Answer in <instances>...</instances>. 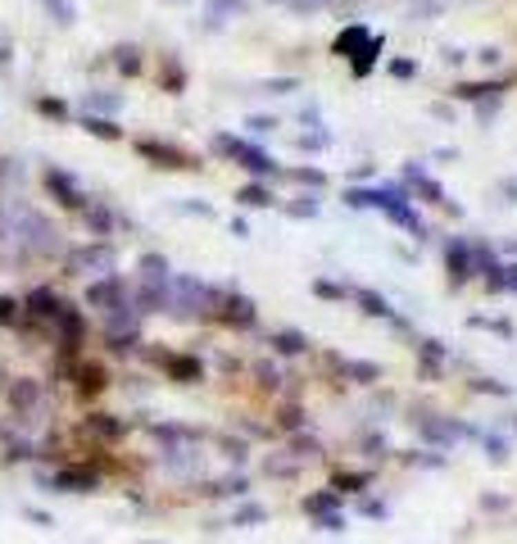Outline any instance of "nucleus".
Returning a JSON list of instances; mask_svg holds the SVG:
<instances>
[{
	"instance_id": "f257e3e1",
	"label": "nucleus",
	"mask_w": 517,
	"mask_h": 544,
	"mask_svg": "<svg viewBox=\"0 0 517 544\" xmlns=\"http://www.w3.org/2000/svg\"><path fill=\"white\" fill-rule=\"evenodd\" d=\"M214 154H223V159H232V163H241L245 173H254V177H277V163L268 159L263 150H254L250 141H241V136H214Z\"/></svg>"
},
{
	"instance_id": "f03ea898",
	"label": "nucleus",
	"mask_w": 517,
	"mask_h": 544,
	"mask_svg": "<svg viewBox=\"0 0 517 544\" xmlns=\"http://www.w3.org/2000/svg\"><path fill=\"white\" fill-rule=\"evenodd\" d=\"M41 485H54V490H64V494H91L100 485V477L91 468H59V472H45Z\"/></svg>"
},
{
	"instance_id": "7ed1b4c3",
	"label": "nucleus",
	"mask_w": 517,
	"mask_h": 544,
	"mask_svg": "<svg viewBox=\"0 0 517 544\" xmlns=\"http://www.w3.org/2000/svg\"><path fill=\"white\" fill-rule=\"evenodd\" d=\"M86 304L91 308H119V304H128V282L123 277H100V282H91V291H86Z\"/></svg>"
},
{
	"instance_id": "20e7f679",
	"label": "nucleus",
	"mask_w": 517,
	"mask_h": 544,
	"mask_svg": "<svg viewBox=\"0 0 517 544\" xmlns=\"http://www.w3.org/2000/svg\"><path fill=\"white\" fill-rule=\"evenodd\" d=\"M336 503H341V494H336V490H318V494H309V499H304V512H309V517H318V522H323V531H341L345 517L336 512Z\"/></svg>"
},
{
	"instance_id": "39448f33",
	"label": "nucleus",
	"mask_w": 517,
	"mask_h": 544,
	"mask_svg": "<svg viewBox=\"0 0 517 544\" xmlns=\"http://www.w3.org/2000/svg\"><path fill=\"white\" fill-rule=\"evenodd\" d=\"M45 191H50L54 200L64 209H86V196H82V186L73 182L68 173H59V168H45Z\"/></svg>"
},
{
	"instance_id": "423d86ee",
	"label": "nucleus",
	"mask_w": 517,
	"mask_h": 544,
	"mask_svg": "<svg viewBox=\"0 0 517 544\" xmlns=\"http://www.w3.org/2000/svg\"><path fill=\"white\" fill-rule=\"evenodd\" d=\"M136 154L150 159L154 168H195L191 154H182L177 145H163V141H136Z\"/></svg>"
},
{
	"instance_id": "0eeeda50",
	"label": "nucleus",
	"mask_w": 517,
	"mask_h": 544,
	"mask_svg": "<svg viewBox=\"0 0 517 544\" xmlns=\"http://www.w3.org/2000/svg\"><path fill=\"white\" fill-rule=\"evenodd\" d=\"M68 263H73V272L100 268V277H109V272H114V254H109V245H86V250H77Z\"/></svg>"
},
{
	"instance_id": "6e6552de",
	"label": "nucleus",
	"mask_w": 517,
	"mask_h": 544,
	"mask_svg": "<svg viewBox=\"0 0 517 544\" xmlns=\"http://www.w3.org/2000/svg\"><path fill=\"white\" fill-rule=\"evenodd\" d=\"M367 41H372V32H367L363 23H349V28H345V32L336 36V45H332V50L341 54V59H358V54L367 50Z\"/></svg>"
},
{
	"instance_id": "1a4fd4ad",
	"label": "nucleus",
	"mask_w": 517,
	"mask_h": 544,
	"mask_svg": "<svg viewBox=\"0 0 517 544\" xmlns=\"http://www.w3.org/2000/svg\"><path fill=\"white\" fill-rule=\"evenodd\" d=\"M154 359H159L163 368L172 372V381H182V386H191V381H200V377H205L200 359H186V354H154Z\"/></svg>"
},
{
	"instance_id": "9d476101",
	"label": "nucleus",
	"mask_w": 517,
	"mask_h": 544,
	"mask_svg": "<svg viewBox=\"0 0 517 544\" xmlns=\"http://www.w3.org/2000/svg\"><path fill=\"white\" fill-rule=\"evenodd\" d=\"M445 263H449V282H454V286H463L467 277H472V250H467L463 240H449Z\"/></svg>"
},
{
	"instance_id": "9b49d317",
	"label": "nucleus",
	"mask_w": 517,
	"mask_h": 544,
	"mask_svg": "<svg viewBox=\"0 0 517 544\" xmlns=\"http://www.w3.org/2000/svg\"><path fill=\"white\" fill-rule=\"evenodd\" d=\"M254 300H245V295H227L223 300V322L227 326H254Z\"/></svg>"
},
{
	"instance_id": "f8f14e48",
	"label": "nucleus",
	"mask_w": 517,
	"mask_h": 544,
	"mask_svg": "<svg viewBox=\"0 0 517 544\" xmlns=\"http://www.w3.org/2000/svg\"><path fill=\"white\" fill-rule=\"evenodd\" d=\"M73 377H77V390H82V395H100L109 386V377H105V368H100V363H77Z\"/></svg>"
},
{
	"instance_id": "ddd939ff",
	"label": "nucleus",
	"mask_w": 517,
	"mask_h": 544,
	"mask_svg": "<svg viewBox=\"0 0 517 544\" xmlns=\"http://www.w3.org/2000/svg\"><path fill=\"white\" fill-rule=\"evenodd\" d=\"M59 304H64V300H59L54 291H45V286H41V291H32L28 300H23V308H28L32 317H54V308H59Z\"/></svg>"
},
{
	"instance_id": "4468645a",
	"label": "nucleus",
	"mask_w": 517,
	"mask_h": 544,
	"mask_svg": "<svg viewBox=\"0 0 517 544\" xmlns=\"http://www.w3.org/2000/svg\"><path fill=\"white\" fill-rule=\"evenodd\" d=\"M123 431H128V426H123L119 417H109V413H96V417H86V435H96V440H119Z\"/></svg>"
},
{
	"instance_id": "2eb2a0df",
	"label": "nucleus",
	"mask_w": 517,
	"mask_h": 544,
	"mask_svg": "<svg viewBox=\"0 0 517 544\" xmlns=\"http://www.w3.org/2000/svg\"><path fill=\"white\" fill-rule=\"evenodd\" d=\"M409 182L418 186L422 196H427V205H445V209H449V200H445V191H440V186H436V182H431L427 173H422L418 163H409Z\"/></svg>"
},
{
	"instance_id": "dca6fc26",
	"label": "nucleus",
	"mask_w": 517,
	"mask_h": 544,
	"mask_svg": "<svg viewBox=\"0 0 517 544\" xmlns=\"http://www.w3.org/2000/svg\"><path fill=\"white\" fill-rule=\"evenodd\" d=\"M82 213H86V227H91V236H100V240H105V236H109V227H114V218H109V209L91 200V205H86Z\"/></svg>"
},
{
	"instance_id": "f3484780",
	"label": "nucleus",
	"mask_w": 517,
	"mask_h": 544,
	"mask_svg": "<svg viewBox=\"0 0 517 544\" xmlns=\"http://www.w3.org/2000/svg\"><path fill=\"white\" fill-rule=\"evenodd\" d=\"M236 200H241V205H250V209H268V205H277V200H272V191H268L263 182L241 186V191H236Z\"/></svg>"
},
{
	"instance_id": "a211bd4d",
	"label": "nucleus",
	"mask_w": 517,
	"mask_h": 544,
	"mask_svg": "<svg viewBox=\"0 0 517 544\" xmlns=\"http://www.w3.org/2000/svg\"><path fill=\"white\" fill-rule=\"evenodd\" d=\"M363 485H372V472H336V481H332L336 494H341V490L345 494H358Z\"/></svg>"
},
{
	"instance_id": "6ab92c4d",
	"label": "nucleus",
	"mask_w": 517,
	"mask_h": 544,
	"mask_svg": "<svg viewBox=\"0 0 517 544\" xmlns=\"http://www.w3.org/2000/svg\"><path fill=\"white\" fill-rule=\"evenodd\" d=\"M82 127L91 132V136H100V141H123V127H119V123H109V118H91V114H86Z\"/></svg>"
},
{
	"instance_id": "aec40b11",
	"label": "nucleus",
	"mask_w": 517,
	"mask_h": 544,
	"mask_svg": "<svg viewBox=\"0 0 517 544\" xmlns=\"http://www.w3.org/2000/svg\"><path fill=\"white\" fill-rule=\"evenodd\" d=\"M37 399H41V390H37V381H19V386L10 390V404L19 408V413H28V408H32Z\"/></svg>"
},
{
	"instance_id": "412c9836",
	"label": "nucleus",
	"mask_w": 517,
	"mask_h": 544,
	"mask_svg": "<svg viewBox=\"0 0 517 544\" xmlns=\"http://www.w3.org/2000/svg\"><path fill=\"white\" fill-rule=\"evenodd\" d=\"M268 345L277 349V354H304V349H309V340H304L300 331H277V336H272Z\"/></svg>"
},
{
	"instance_id": "4be33fe9",
	"label": "nucleus",
	"mask_w": 517,
	"mask_h": 544,
	"mask_svg": "<svg viewBox=\"0 0 517 544\" xmlns=\"http://www.w3.org/2000/svg\"><path fill=\"white\" fill-rule=\"evenodd\" d=\"M354 300L363 304V313H372V317H390L386 295H377V291H354Z\"/></svg>"
},
{
	"instance_id": "5701e85b",
	"label": "nucleus",
	"mask_w": 517,
	"mask_h": 544,
	"mask_svg": "<svg viewBox=\"0 0 517 544\" xmlns=\"http://www.w3.org/2000/svg\"><path fill=\"white\" fill-rule=\"evenodd\" d=\"M141 277H145V282H168V259H163V254H145V259H141Z\"/></svg>"
},
{
	"instance_id": "b1692460",
	"label": "nucleus",
	"mask_w": 517,
	"mask_h": 544,
	"mask_svg": "<svg viewBox=\"0 0 517 544\" xmlns=\"http://www.w3.org/2000/svg\"><path fill=\"white\" fill-rule=\"evenodd\" d=\"M377 59H381V36H372V41H367V50L354 59V73H358V77H367L372 68H377Z\"/></svg>"
},
{
	"instance_id": "393cba45",
	"label": "nucleus",
	"mask_w": 517,
	"mask_h": 544,
	"mask_svg": "<svg viewBox=\"0 0 517 544\" xmlns=\"http://www.w3.org/2000/svg\"><path fill=\"white\" fill-rule=\"evenodd\" d=\"M114 64H119V73H141V50L136 45H119V50H114Z\"/></svg>"
},
{
	"instance_id": "a878e982",
	"label": "nucleus",
	"mask_w": 517,
	"mask_h": 544,
	"mask_svg": "<svg viewBox=\"0 0 517 544\" xmlns=\"http://www.w3.org/2000/svg\"><path fill=\"white\" fill-rule=\"evenodd\" d=\"M418 354L427 359V368H431V372H436V368L445 363V349H440V340H418Z\"/></svg>"
},
{
	"instance_id": "bb28decb",
	"label": "nucleus",
	"mask_w": 517,
	"mask_h": 544,
	"mask_svg": "<svg viewBox=\"0 0 517 544\" xmlns=\"http://www.w3.org/2000/svg\"><path fill=\"white\" fill-rule=\"evenodd\" d=\"M250 522H263V508L258 503H245L241 512H232V526H250Z\"/></svg>"
},
{
	"instance_id": "cd10ccee",
	"label": "nucleus",
	"mask_w": 517,
	"mask_h": 544,
	"mask_svg": "<svg viewBox=\"0 0 517 544\" xmlns=\"http://www.w3.org/2000/svg\"><path fill=\"white\" fill-rule=\"evenodd\" d=\"M37 109H41L45 118H68V105H64V100H54V96H45Z\"/></svg>"
},
{
	"instance_id": "c85d7f7f",
	"label": "nucleus",
	"mask_w": 517,
	"mask_h": 544,
	"mask_svg": "<svg viewBox=\"0 0 517 544\" xmlns=\"http://www.w3.org/2000/svg\"><path fill=\"white\" fill-rule=\"evenodd\" d=\"M341 368L349 372V377H358V381H377V377H381V372L372 368V363H341Z\"/></svg>"
},
{
	"instance_id": "c756f323",
	"label": "nucleus",
	"mask_w": 517,
	"mask_h": 544,
	"mask_svg": "<svg viewBox=\"0 0 517 544\" xmlns=\"http://www.w3.org/2000/svg\"><path fill=\"white\" fill-rule=\"evenodd\" d=\"M19 313H23V304H14V300H5V295H0V326L19 322Z\"/></svg>"
},
{
	"instance_id": "7c9ffc66",
	"label": "nucleus",
	"mask_w": 517,
	"mask_h": 544,
	"mask_svg": "<svg viewBox=\"0 0 517 544\" xmlns=\"http://www.w3.org/2000/svg\"><path fill=\"white\" fill-rule=\"evenodd\" d=\"M45 10H50V14H59V23H73V19H77V10L68 5V0H45Z\"/></svg>"
},
{
	"instance_id": "2f4dec72",
	"label": "nucleus",
	"mask_w": 517,
	"mask_h": 544,
	"mask_svg": "<svg viewBox=\"0 0 517 544\" xmlns=\"http://www.w3.org/2000/svg\"><path fill=\"white\" fill-rule=\"evenodd\" d=\"M291 177H295V182H309V186H323V182H327L318 168H291Z\"/></svg>"
},
{
	"instance_id": "473e14b6",
	"label": "nucleus",
	"mask_w": 517,
	"mask_h": 544,
	"mask_svg": "<svg viewBox=\"0 0 517 544\" xmlns=\"http://www.w3.org/2000/svg\"><path fill=\"white\" fill-rule=\"evenodd\" d=\"M327 141H332L327 132H313V136H309V132H304V136H300V150H323Z\"/></svg>"
},
{
	"instance_id": "72a5a7b5",
	"label": "nucleus",
	"mask_w": 517,
	"mask_h": 544,
	"mask_svg": "<svg viewBox=\"0 0 517 544\" xmlns=\"http://www.w3.org/2000/svg\"><path fill=\"white\" fill-rule=\"evenodd\" d=\"M286 213H291V218H313V213H318V200H309V196H304L300 205H291Z\"/></svg>"
},
{
	"instance_id": "f704fd0d",
	"label": "nucleus",
	"mask_w": 517,
	"mask_h": 544,
	"mask_svg": "<svg viewBox=\"0 0 517 544\" xmlns=\"http://www.w3.org/2000/svg\"><path fill=\"white\" fill-rule=\"evenodd\" d=\"M390 73H395V77H413V73H418V64H413V59H395Z\"/></svg>"
},
{
	"instance_id": "c9c22d12",
	"label": "nucleus",
	"mask_w": 517,
	"mask_h": 544,
	"mask_svg": "<svg viewBox=\"0 0 517 544\" xmlns=\"http://www.w3.org/2000/svg\"><path fill=\"white\" fill-rule=\"evenodd\" d=\"M313 291H318V295H327V300H345V286H332V282H318Z\"/></svg>"
},
{
	"instance_id": "e433bc0d",
	"label": "nucleus",
	"mask_w": 517,
	"mask_h": 544,
	"mask_svg": "<svg viewBox=\"0 0 517 544\" xmlns=\"http://www.w3.org/2000/svg\"><path fill=\"white\" fill-rule=\"evenodd\" d=\"M254 372H258V381H263V386H277V381H281V377H277V368H268V363H258Z\"/></svg>"
},
{
	"instance_id": "4c0bfd02",
	"label": "nucleus",
	"mask_w": 517,
	"mask_h": 544,
	"mask_svg": "<svg viewBox=\"0 0 517 544\" xmlns=\"http://www.w3.org/2000/svg\"><path fill=\"white\" fill-rule=\"evenodd\" d=\"M295 449H300V458H318V454H323L318 440H295Z\"/></svg>"
},
{
	"instance_id": "58836bf2",
	"label": "nucleus",
	"mask_w": 517,
	"mask_h": 544,
	"mask_svg": "<svg viewBox=\"0 0 517 544\" xmlns=\"http://www.w3.org/2000/svg\"><path fill=\"white\" fill-rule=\"evenodd\" d=\"M281 426H286V431H295V426H300V408H286V413H281Z\"/></svg>"
},
{
	"instance_id": "ea45409f",
	"label": "nucleus",
	"mask_w": 517,
	"mask_h": 544,
	"mask_svg": "<svg viewBox=\"0 0 517 544\" xmlns=\"http://www.w3.org/2000/svg\"><path fill=\"white\" fill-rule=\"evenodd\" d=\"M250 127H254L258 136H263V132H272V127H277V118H250Z\"/></svg>"
},
{
	"instance_id": "a19ab883",
	"label": "nucleus",
	"mask_w": 517,
	"mask_h": 544,
	"mask_svg": "<svg viewBox=\"0 0 517 544\" xmlns=\"http://www.w3.org/2000/svg\"><path fill=\"white\" fill-rule=\"evenodd\" d=\"M504 286H508V291H517V268H504Z\"/></svg>"
},
{
	"instance_id": "79ce46f5",
	"label": "nucleus",
	"mask_w": 517,
	"mask_h": 544,
	"mask_svg": "<svg viewBox=\"0 0 517 544\" xmlns=\"http://www.w3.org/2000/svg\"><path fill=\"white\" fill-rule=\"evenodd\" d=\"M145 544H150V540H145Z\"/></svg>"
}]
</instances>
